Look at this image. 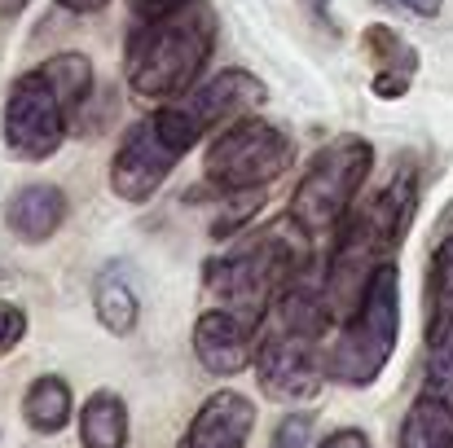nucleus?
I'll list each match as a JSON object with an SVG mask.
<instances>
[{
  "mask_svg": "<svg viewBox=\"0 0 453 448\" xmlns=\"http://www.w3.org/2000/svg\"><path fill=\"white\" fill-rule=\"evenodd\" d=\"M40 71L62 93V102L71 106V115L88 102V93H93V62L84 53H53V57L40 62Z\"/></svg>",
  "mask_w": 453,
  "mask_h": 448,
  "instance_id": "obj_19",
  "label": "nucleus"
},
{
  "mask_svg": "<svg viewBox=\"0 0 453 448\" xmlns=\"http://www.w3.org/2000/svg\"><path fill=\"white\" fill-rule=\"evenodd\" d=\"M66 211H71L66 194L49 180H35V185L13 189V198L4 202V224L22 242H49L66 224Z\"/></svg>",
  "mask_w": 453,
  "mask_h": 448,
  "instance_id": "obj_13",
  "label": "nucleus"
},
{
  "mask_svg": "<svg viewBox=\"0 0 453 448\" xmlns=\"http://www.w3.org/2000/svg\"><path fill=\"white\" fill-rule=\"evenodd\" d=\"M312 238L287 216L260 233H251L242 247L225 251L220 260L207 264V291L216 295L220 312L242 316L247 325L260 330V321L269 316V308L282 299V291H291L300 282V273L308 269V247Z\"/></svg>",
  "mask_w": 453,
  "mask_h": 448,
  "instance_id": "obj_2",
  "label": "nucleus"
},
{
  "mask_svg": "<svg viewBox=\"0 0 453 448\" xmlns=\"http://www.w3.org/2000/svg\"><path fill=\"white\" fill-rule=\"evenodd\" d=\"M128 4L137 9V18H163V13H172V9L189 4V0H128Z\"/></svg>",
  "mask_w": 453,
  "mask_h": 448,
  "instance_id": "obj_24",
  "label": "nucleus"
},
{
  "mask_svg": "<svg viewBox=\"0 0 453 448\" xmlns=\"http://www.w3.org/2000/svg\"><path fill=\"white\" fill-rule=\"evenodd\" d=\"M27 9V0H0V13L4 18H13V13H22Z\"/></svg>",
  "mask_w": 453,
  "mask_h": 448,
  "instance_id": "obj_27",
  "label": "nucleus"
},
{
  "mask_svg": "<svg viewBox=\"0 0 453 448\" xmlns=\"http://www.w3.org/2000/svg\"><path fill=\"white\" fill-rule=\"evenodd\" d=\"M66 128H71V106L44 80L40 66L9 84L0 133H4V146L13 149L18 158H27V163L53 158L62 149V141H66Z\"/></svg>",
  "mask_w": 453,
  "mask_h": 448,
  "instance_id": "obj_7",
  "label": "nucleus"
},
{
  "mask_svg": "<svg viewBox=\"0 0 453 448\" xmlns=\"http://www.w3.org/2000/svg\"><path fill=\"white\" fill-rule=\"evenodd\" d=\"M427 391L445 396L453 405V330L445 338L427 343Z\"/></svg>",
  "mask_w": 453,
  "mask_h": 448,
  "instance_id": "obj_20",
  "label": "nucleus"
},
{
  "mask_svg": "<svg viewBox=\"0 0 453 448\" xmlns=\"http://www.w3.org/2000/svg\"><path fill=\"white\" fill-rule=\"evenodd\" d=\"M251 431H256V405L242 391L225 387V391L203 400L180 448H247Z\"/></svg>",
  "mask_w": 453,
  "mask_h": 448,
  "instance_id": "obj_11",
  "label": "nucleus"
},
{
  "mask_svg": "<svg viewBox=\"0 0 453 448\" xmlns=\"http://www.w3.org/2000/svg\"><path fill=\"white\" fill-rule=\"evenodd\" d=\"M374 167V146L361 137H339L326 149L312 154L308 171L300 176L296 194H291V220L300 224L308 238L334 233L343 229V220L352 216V202L365 185Z\"/></svg>",
  "mask_w": 453,
  "mask_h": 448,
  "instance_id": "obj_5",
  "label": "nucleus"
},
{
  "mask_svg": "<svg viewBox=\"0 0 453 448\" xmlns=\"http://www.w3.org/2000/svg\"><path fill=\"white\" fill-rule=\"evenodd\" d=\"M321 448H370V436L365 431H357V427H343V431H330Z\"/></svg>",
  "mask_w": 453,
  "mask_h": 448,
  "instance_id": "obj_23",
  "label": "nucleus"
},
{
  "mask_svg": "<svg viewBox=\"0 0 453 448\" xmlns=\"http://www.w3.org/2000/svg\"><path fill=\"white\" fill-rule=\"evenodd\" d=\"M303 4H308L312 13H326V0H303Z\"/></svg>",
  "mask_w": 453,
  "mask_h": 448,
  "instance_id": "obj_28",
  "label": "nucleus"
},
{
  "mask_svg": "<svg viewBox=\"0 0 453 448\" xmlns=\"http://www.w3.org/2000/svg\"><path fill=\"white\" fill-rule=\"evenodd\" d=\"M93 308H97V321H102V330H111V334H133L137 330V321H142V303L133 295V286L124 282V277H115V273H102L97 277V286H93Z\"/></svg>",
  "mask_w": 453,
  "mask_h": 448,
  "instance_id": "obj_18",
  "label": "nucleus"
},
{
  "mask_svg": "<svg viewBox=\"0 0 453 448\" xmlns=\"http://www.w3.org/2000/svg\"><path fill=\"white\" fill-rule=\"evenodd\" d=\"M312 436H317L312 414H287L273 431V448H312Z\"/></svg>",
  "mask_w": 453,
  "mask_h": 448,
  "instance_id": "obj_21",
  "label": "nucleus"
},
{
  "mask_svg": "<svg viewBox=\"0 0 453 448\" xmlns=\"http://www.w3.org/2000/svg\"><path fill=\"white\" fill-rule=\"evenodd\" d=\"M211 49H216V13L203 0H189L163 18H142L124 53V75L133 97L158 106L180 102L198 84Z\"/></svg>",
  "mask_w": 453,
  "mask_h": 448,
  "instance_id": "obj_1",
  "label": "nucleus"
},
{
  "mask_svg": "<svg viewBox=\"0 0 453 448\" xmlns=\"http://www.w3.org/2000/svg\"><path fill=\"white\" fill-rule=\"evenodd\" d=\"M84 448H128V405L119 391H93L80 409Z\"/></svg>",
  "mask_w": 453,
  "mask_h": 448,
  "instance_id": "obj_16",
  "label": "nucleus"
},
{
  "mask_svg": "<svg viewBox=\"0 0 453 448\" xmlns=\"http://www.w3.org/2000/svg\"><path fill=\"white\" fill-rule=\"evenodd\" d=\"M256 374L260 391L278 405L291 400H312L326 383V365L317 356V338L308 334H287V330H265L256 347Z\"/></svg>",
  "mask_w": 453,
  "mask_h": 448,
  "instance_id": "obj_8",
  "label": "nucleus"
},
{
  "mask_svg": "<svg viewBox=\"0 0 453 448\" xmlns=\"http://www.w3.org/2000/svg\"><path fill=\"white\" fill-rule=\"evenodd\" d=\"M291 154H296V146L278 124L247 115V119L229 124L207 146L203 176L220 194H260L265 185H273L291 167Z\"/></svg>",
  "mask_w": 453,
  "mask_h": 448,
  "instance_id": "obj_6",
  "label": "nucleus"
},
{
  "mask_svg": "<svg viewBox=\"0 0 453 448\" xmlns=\"http://www.w3.org/2000/svg\"><path fill=\"white\" fill-rule=\"evenodd\" d=\"M62 9H71V13H97V9H106L111 0H58Z\"/></svg>",
  "mask_w": 453,
  "mask_h": 448,
  "instance_id": "obj_26",
  "label": "nucleus"
},
{
  "mask_svg": "<svg viewBox=\"0 0 453 448\" xmlns=\"http://www.w3.org/2000/svg\"><path fill=\"white\" fill-rule=\"evenodd\" d=\"M265 97H269L265 80H256L251 71L229 66V71H216L211 80L194 84V88L180 97V110H185V115L198 124V133L207 137V133L220 128V124L247 119L256 106H265Z\"/></svg>",
  "mask_w": 453,
  "mask_h": 448,
  "instance_id": "obj_9",
  "label": "nucleus"
},
{
  "mask_svg": "<svg viewBox=\"0 0 453 448\" xmlns=\"http://www.w3.org/2000/svg\"><path fill=\"white\" fill-rule=\"evenodd\" d=\"M396 334H401V277H396V260L383 264L370 282V291L361 299V308L343 321L339 338L326 352V378L343 383V387H370L392 352H396Z\"/></svg>",
  "mask_w": 453,
  "mask_h": 448,
  "instance_id": "obj_3",
  "label": "nucleus"
},
{
  "mask_svg": "<svg viewBox=\"0 0 453 448\" xmlns=\"http://www.w3.org/2000/svg\"><path fill=\"white\" fill-rule=\"evenodd\" d=\"M401 448H453V405L436 391H418L401 422Z\"/></svg>",
  "mask_w": 453,
  "mask_h": 448,
  "instance_id": "obj_17",
  "label": "nucleus"
},
{
  "mask_svg": "<svg viewBox=\"0 0 453 448\" xmlns=\"http://www.w3.org/2000/svg\"><path fill=\"white\" fill-rule=\"evenodd\" d=\"M27 334V312L18 303H0V352H13Z\"/></svg>",
  "mask_w": 453,
  "mask_h": 448,
  "instance_id": "obj_22",
  "label": "nucleus"
},
{
  "mask_svg": "<svg viewBox=\"0 0 453 448\" xmlns=\"http://www.w3.org/2000/svg\"><path fill=\"white\" fill-rule=\"evenodd\" d=\"M453 330V202L441 211L427 255V343Z\"/></svg>",
  "mask_w": 453,
  "mask_h": 448,
  "instance_id": "obj_14",
  "label": "nucleus"
},
{
  "mask_svg": "<svg viewBox=\"0 0 453 448\" xmlns=\"http://www.w3.org/2000/svg\"><path fill=\"white\" fill-rule=\"evenodd\" d=\"M361 44H365L370 62H374V84H370L374 97H383V102L405 97L410 84H414V75H418V49H414L396 27H388V22L365 27Z\"/></svg>",
  "mask_w": 453,
  "mask_h": 448,
  "instance_id": "obj_12",
  "label": "nucleus"
},
{
  "mask_svg": "<svg viewBox=\"0 0 453 448\" xmlns=\"http://www.w3.org/2000/svg\"><path fill=\"white\" fill-rule=\"evenodd\" d=\"M256 347H260L256 325H247V321L234 316V312L211 308V312H203V316L194 321V356H198V365H203L207 374H216V378L242 374V369L256 361Z\"/></svg>",
  "mask_w": 453,
  "mask_h": 448,
  "instance_id": "obj_10",
  "label": "nucleus"
},
{
  "mask_svg": "<svg viewBox=\"0 0 453 448\" xmlns=\"http://www.w3.org/2000/svg\"><path fill=\"white\" fill-rule=\"evenodd\" d=\"M203 141L198 124L180 110V102L158 106L142 124L124 133V141L111 158V189L124 202H150L158 185L172 176V167Z\"/></svg>",
  "mask_w": 453,
  "mask_h": 448,
  "instance_id": "obj_4",
  "label": "nucleus"
},
{
  "mask_svg": "<svg viewBox=\"0 0 453 448\" xmlns=\"http://www.w3.org/2000/svg\"><path fill=\"white\" fill-rule=\"evenodd\" d=\"M22 418L31 431L40 436H58L66 431V422L75 418V396H71V383L62 374H40L27 396H22Z\"/></svg>",
  "mask_w": 453,
  "mask_h": 448,
  "instance_id": "obj_15",
  "label": "nucleus"
},
{
  "mask_svg": "<svg viewBox=\"0 0 453 448\" xmlns=\"http://www.w3.org/2000/svg\"><path fill=\"white\" fill-rule=\"evenodd\" d=\"M410 13H418V18H436L441 13V0H401Z\"/></svg>",
  "mask_w": 453,
  "mask_h": 448,
  "instance_id": "obj_25",
  "label": "nucleus"
}]
</instances>
